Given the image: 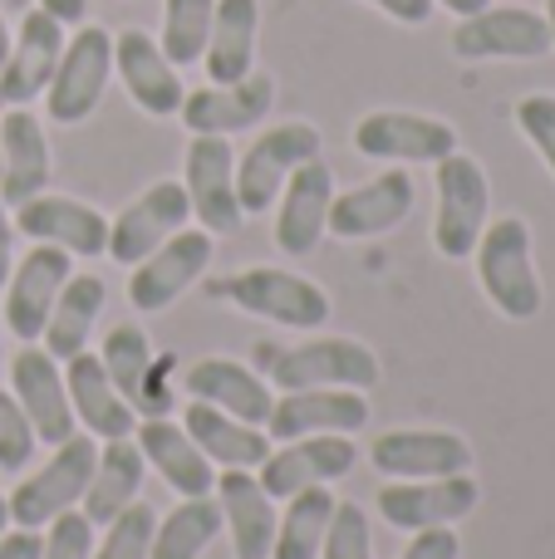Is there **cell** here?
<instances>
[{
  "instance_id": "49",
  "label": "cell",
  "mask_w": 555,
  "mask_h": 559,
  "mask_svg": "<svg viewBox=\"0 0 555 559\" xmlns=\"http://www.w3.org/2000/svg\"><path fill=\"white\" fill-rule=\"evenodd\" d=\"M10 59V29H5V15H0V69H5Z\"/></svg>"
},
{
  "instance_id": "17",
  "label": "cell",
  "mask_w": 555,
  "mask_h": 559,
  "mask_svg": "<svg viewBox=\"0 0 555 559\" xmlns=\"http://www.w3.org/2000/svg\"><path fill=\"white\" fill-rule=\"evenodd\" d=\"M413 202V177L403 167H389V173L369 177V182L350 187V192H334L330 202V236L340 241H369V236H389L393 226L409 222Z\"/></svg>"
},
{
  "instance_id": "7",
  "label": "cell",
  "mask_w": 555,
  "mask_h": 559,
  "mask_svg": "<svg viewBox=\"0 0 555 559\" xmlns=\"http://www.w3.org/2000/svg\"><path fill=\"white\" fill-rule=\"evenodd\" d=\"M226 299L246 314H261L281 329H320L330 324V295L315 280L281 271V265H251V271L226 280Z\"/></svg>"
},
{
  "instance_id": "2",
  "label": "cell",
  "mask_w": 555,
  "mask_h": 559,
  "mask_svg": "<svg viewBox=\"0 0 555 559\" xmlns=\"http://www.w3.org/2000/svg\"><path fill=\"white\" fill-rule=\"evenodd\" d=\"M94 462H98V442L88 432H74L69 442H59L55 452H49V462L10 491V501H5L10 525H20V531H45L55 515L74 511L88 491Z\"/></svg>"
},
{
  "instance_id": "16",
  "label": "cell",
  "mask_w": 555,
  "mask_h": 559,
  "mask_svg": "<svg viewBox=\"0 0 555 559\" xmlns=\"http://www.w3.org/2000/svg\"><path fill=\"white\" fill-rule=\"evenodd\" d=\"M74 275V255L59 251V246H35L25 261L10 271L5 280V329L20 344H39L49 324V309H55L59 289Z\"/></svg>"
},
{
  "instance_id": "34",
  "label": "cell",
  "mask_w": 555,
  "mask_h": 559,
  "mask_svg": "<svg viewBox=\"0 0 555 559\" xmlns=\"http://www.w3.org/2000/svg\"><path fill=\"white\" fill-rule=\"evenodd\" d=\"M108 305V285L98 275H69V285L59 289L55 309H49V324H45V354L49 358H74L88 348V334H94L98 314Z\"/></svg>"
},
{
  "instance_id": "11",
  "label": "cell",
  "mask_w": 555,
  "mask_h": 559,
  "mask_svg": "<svg viewBox=\"0 0 555 559\" xmlns=\"http://www.w3.org/2000/svg\"><path fill=\"white\" fill-rule=\"evenodd\" d=\"M182 187L192 216L202 222V231L232 236L241 226V202H236V147L232 138H202L197 133L187 143L182 163Z\"/></svg>"
},
{
  "instance_id": "31",
  "label": "cell",
  "mask_w": 555,
  "mask_h": 559,
  "mask_svg": "<svg viewBox=\"0 0 555 559\" xmlns=\"http://www.w3.org/2000/svg\"><path fill=\"white\" fill-rule=\"evenodd\" d=\"M182 427H187V437L202 447L206 462L226 466V472H256V466L271 456L265 427L241 423V417L222 413V407H212V403H187Z\"/></svg>"
},
{
  "instance_id": "23",
  "label": "cell",
  "mask_w": 555,
  "mask_h": 559,
  "mask_svg": "<svg viewBox=\"0 0 555 559\" xmlns=\"http://www.w3.org/2000/svg\"><path fill=\"white\" fill-rule=\"evenodd\" d=\"M98 358H104L108 378H114V388L123 393V403L133 407V413L167 417L173 393H167V388H157V378H167V364H173V358H153L143 329H138V324H114L104 334Z\"/></svg>"
},
{
  "instance_id": "50",
  "label": "cell",
  "mask_w": 555,
  "mask_h": 559,
  "mask_svg": "<svg viewBox=\"0 0 555 559\" xmlns=\"http://www.w3.org/2000/svg\"><path fill=\"white\" fill-rule=\"evenodd\" d=\"M546 25H551V49H555V0H546Z\"/></svg>"
},
{
  "instance_id": "13",
  "label": "cell",
  "mask_w": 555,
  "mask_h": 559,
  "mask_svg": "<svg viewBox=\"0 0 555 559\" xmlns=\"http://www.w3.org/2000/svg\"><path fill=\"white\" fill-rule=\"evenodd\" d=\"M354 462H359V447L350 437H295L281 452L271 447V456L256 466V481L271 501H291L310 486H330L340 476H350Z\"/></svg>"
},
{
  "instance_id": "39",
  "label": "cell",
  "mask_w": 555,
  "mask_h": 559,
  "mask_svg": "<svg viewBox=\"0 0 555 559\" xmlns=\"http://www.w3.org/2000/svg\"><path fill=\"white\" fill-rule=\"evenodd\" d=\"M320 559H374L369 515L359 511V501H334V515H330V531H324Z\"/></svg>"
},
{
  "instance_id": "32",
  "label": "cell",
  "mask_w": 555,
  "mask_h": 559,
  "mask_svg": "<svg viewBox=\"0 0 555 559\" xmlns=\"http://www.w3.org/2000/svg\"><path fill=\"white\" fill-rule=\"evenodd\" d=\"M256 35H261V0H216L212 35L202 49V69L212 84H236L256 69Z\"/></svg>"
},
{
  "instance_id": "30",
  "label": "cell",
  "mask_w": 555,
  "mask_h": 559,
  "mask_svg": "<svg viewBox=\"0 0 555 559\" xmlns=\"http://www.w3.org/2000/svg\"><path fill=\"white\" fill-rule=\"evenodd\" d=\"M216 506H222V525L232 531L236 559H271L275 545V501L261 491L256 472H222L216 476Z\"/></svg>"
},
{
  "instance_id": "4",
  "label": "cell",
  "mask_w": 555,
  "mask_h": 559,
  "mask_svg": "<svg viewBox=\"0 0 555 559\" xmlns=\"http://www.w3.org/2000/svg\"><path fill=\"white\" fill-rule=\"evenodd\" d=\"M379 373L383 368L374 358V348L340 334L305 338V344L281 348L271 358V383L281 393H305V388H359V393H369L379 383Z\"/></svg>"
},
{
  "instance_id": "42",
  "label": "cell",
  "mask_w": 555,
  "mask_h": 559,
  "mask_svg": "<svg viewBox=\"0 0 555 559\" xmlns=\"http://www.w3.org/2000/svg\"><path fill=\"white\" fill-rule=\"evenodd\" d=\"M517 128L527 133V143L541 153V163L555 177V94H527L517 104Z\"/></svg>"
},
{
  "instance_id": "44",
  "label": "cell",
  "mask_w": 555,
  "mask_h": 559,
  "mask_svg": "<svg viewBox=\"0 0 555 559\" xmlns=\"http://www.w3.org/2000/svg\"><path fill=\"white\" fill-rule=\"evenodd\" d=\"M45 555V535L39 531H5L0 535V559H39Z\"/></svg>"
},
{
  "instance_id": "26",
  "label": "cell",
  "mask_w": 555,
  "mask_h": 559,
  "mask_svg": "<svg viewBox=\"0 0 555 559\" xmlns=\"http://www.w3.org/2000/svg\"><path fill=\"white\" fill-rule=\"evenodd\" d=\"M55 173V153H49L45 123L29 108H10L0 118V202L20 206L39 197Z\"/></svg>"
},
{
  "instance_id": "20",
  "label": "cell",
  "mask_w": 555,
  "mask_h": 559,
  "mask_svg": "<svg viewBox=\"0 0 555 559\" xmlns=\"http://www.w3.org/2000/svg\"><path fill=\"white\" fill-rule=\"evenodd\" d=\"M15 231L29 236L35 246H59L69 255H94L108 251V216L88 202H74V197H55V192H39L29 202L15 206Z\"/></svg>"
},
{
  "instance_id": "25",
  "label": "cell",
  "mask_w": 555,
  "mask_h": 559,
  "mask_svg": "<svg viewBox=\"0 0 555 559\" xmlns=\"http://www.w3.org/2000/svg\"><path fill=\"white\" fill-rule=\"evenodd\" d=\"M64 55V25L45 10H29L20 20V35L10 39V59L0 69V104L25 108L29 98H39L55 79V64Z\"/></svg>"
},
{
  "instance_id": "18",
  "label": "cell",
  "mask_w": 555,
  "mask_h": 559,
  "mask_svg": "<svg viewBox=\"0 0 555 559\" xmlns=\"http://www.w3.org/2000/svg\"><path fill=\"white\" fill-rule=\"evenodd\" d=\"M10 393H15V403L25 407V417H29L39 442L59 447L79 432L74 403H69L64 373H59V358H49L39 344H25L15 358H10Z\"/></svg>"
},
{
  "instance_id": "41",
  "label": "cell",
  "mask_w": 555,
  "mask_h": 559,
  "mask_svg": "<svg viewBox=\"0 0 555 559\" xmlns=\"http://www.w3.org/2000/svg\"><path fill=\"white\" fill-rule=\"evenodd\" d=\"M98 525L84 511H64L45 525V555L39 559H94Z\"/></svg>"
},
{
  "instance_id": "15",
  "label": "cell",
  "mask_w": 555,
  "mask_h": 559,
  "mask_svg": "<svg viewBox=\"0 0 555 559\" xmlns=\"http://www.w3.org/2000/svg\"><path fill=\"white\" fill-rule=\"evenodd\" d=\"M369 423V403L359 388H305V393H281L265 417L271 442H295V437H354Z\"/></svg>"
},
{
  "instance_id": "8",
  "label": "cell",
  "mask_w": 555,
  "mask_h": 559,
  "mask_svg": "<svg viewBox=\"0 0 555 559\" xmlns=\"http://www.w3.org/2000/svg\"><path fill=\"white\" fill-rule=\"evenodd\" d=\"M354 153L374 163H442L458 153V128L409 108H379L354 123Z\"/></svg>"
},
{
  "instance_id": "27",
  "label": "cell",
  "mask_w": 555,
  "mask_h": 559,
  "mask_svg": "<svg viewBox=\"0 0 555 559\" xmlns=\"http://www.w3.org/2000/svg\"><path fill=\"white\" fill-rule=\"evenodd\" d=\"M64 388H69V403H74V423L84 427L94 442L133 437L138 417H133V407L123 403V393L114 388V378H108L98 354L84 348V354L64 358Z\"/></svg>"
},
{
  "instance_id": "29",
  "label": "cell",
  "mask_w": 555,
  "mask_h": 559,
  "mask_svg": "<svg viewBox=\"0 0 555 559\" xmlns=\"http://www.w3.org/2000/svg\"><path fill=\"white\" fill-rule=\"evenodd\" d=\"M182 383L197 403H212V407H222V413L241 417V423H251V427H265V417H271V407H275L271 383H265L256 368L236 364V358H222V354L197 358V364L182 373Z\"/></svg>"
},
{
  "instance_id": "33",
  "label": "cell",
  "mask_w": 555,
  "mask_h": 559,
  "mask_svg": "<svg viewBox=\"0 0 555 559\" xmlns=\"http://www.w3.org/2000/svg\"><path fill=\"white\" fill-rule=\"evenodd\" d=\"M143 452H138L133 437H118V442H98V462L94 476H88V491H84V515L94 525H108L114 515H123L128 506L138 501L143 491Z\"/></svg>"
},
{
  "instance_id": "43",
  "label": "cell",
  "mask_w": 555,
  "mask_h": 559,
  "mask_svg": "<svg viewBox=\"0 0 555 559\" xmlns=\"http://www.w3.org/2000/svg\"><path fill=\"white\" fill-rule=\"evenodd\" d=\"M462 555V540L452 525H438V531H418L409 540V550H403L399 559H458Z\"/></svg>"
},
{
  "instance_id": "36",
  "label": "cell",
  "mask_w": 555,
  "mask_h": 559,
  "mask_svg": "<svg viewBox=\"0 0 555 559\" xmlns=\"http://www.w3.org/2000/svg\"><path fill=\"white\" fill-rule=\"evenodd\" d=\"M330 515H334L330 486H310V491L291 496V501H285V515L275 521L271 559H320L324 531H330Z\"/></svg>"
},
{
  "instance_id": "38",
  "label": "cell",
  "mask_w": 555,
  "mask_h": 559,
  "mask_svg": "<svg viewBox=\"0 0 555 559\" xmlns=\"http://www.w3.org/2000/svg\"><path fill=\"white\" fill-rule=\"evenodd\" d=\"M153 531H157V511L133 501L123 515H114V521L104 525V540L94 545V559H147Z\"/></svg>"
},
{
  "instance_id": "24",
  "label": "cell",
  "mask_w": 555,
  "mask_h": 559,
  "mask_svg": "<svg viewBox=\"0 0 555 559\" xmlns=\"http://www.w3.org/2000/svg\"><path fill=\"white\" fill-rule=\"evenodd\" d=\"M114 69L118 79H123L128 98H133L143 114L153 118H173L182 114V79H177V64L163 55V45H157L153 35H143V29H123V35H114Z\"/></svg>"
},
{
  "instance_id": "28",
  "label": "cell",
  "mask_w": 555,
  "mask_h": 559,
  "mask_svg": "<svg viewBox=\"0 0 555 559\" xmlns=\"http://www.w3.org/2000/svg\"><path fill=\"white\" fill-rule=\"evenodd\" d=\"M133 442L143 452V462L153 472H163V481L173 486L182 501H197V496H212L216 491V472L212 462L202 456V447L187 437L182 423L173 417H143V427H133Z\"/></svg>"
},
{
  "instance_id": "3",
  "label": "cell",
  "mask_w": 555,
  "mask_h": 559,
  "mask_svg": "<svg viewBox=\"0 0 555 559\" xmlns=\"http://www.w3.org/2000/svg\"><path fill=\"white\" fill-rule=\"evenodd\" d=\"M438 167V216H433V246L448 261H472L482 231L492 222V187L477 157L448 153Z\"/></svg>"
},
{
  "instance_id": "22",
  "label": "cell",
  "mask_w": 555,
  "mask_h": 559,
  "mask_svg": "<svg viewBox=\"0 0 555 559\" xmlns=\"http://www.w3.org/2000/svg\"><path fill=\"white\" fill-rule=\"evenodd\" d=\"M275 104V84L271 74H246L236 79V84H212V88H192V94L182 98V123L187 133H202V138H232L241 133V128H256L265 123V114H271Z\"/></svg>"
},
{
  "instance_id": "40",
  "label": "cell",
  "mask_w": 555,
  "mask_h": 559,
  "mask_svg": "<svg viewBox=\"0 0 555 559\" xmlns=\"http://www.w3.org/2000/svg\"><path fill=\"white\" fill-rule=\"evenodd\" d=\"M35 447H39V437L29 427L25 407L15 403V393L0 388V472H25Z\"/></svg>"
},
{
  "instance_id": "9",
  "label": "cell",
  "mask_w": 555,
  "mask_h": 559,
  "mask_svg": "<svg viewBox=\"0 0 555 559\" xmlns=\"http://www.w3.org/2000/svg\"><path fill=\"white\" fill-rule=\"evenodd\" d=\"M216 246H212V231H177L167 236L163 246H157L147 261L133 265V280H128V299H133L138 314H163L167 305H177V299L187 295V289L202 280V271L212 265Z\"/></svg>"
},
{
  "instance_id": "37",
  "label": "cell",
  "mask_w": 555,
  "mask_h": 559,
  "mask_svg": "<svg viewBox=\"0 0 555 559\" xmlns=\"http://www.w3.org/2000/svg\"><path fill=\"white\" fill-rule=\"evenodd\" d=\"M216 0H163V55L173 64H202L206 35H212Z\"/></svg>"
},
{
  "instance_id": "14",
  "label": "cell",
  "mask_w": 555,
  "mask_h": 559,
  "mask_svg": "<svg viewBox=\"0 0 555 559\" xmlns=\"http://www.w3.org/2000/svg\"><path fill=\"white\" fill-rule=\"evenodd\" d=\"M482 491L472 472L458 476H433V481H393L379 491V515L393 531H438V525H458L477 511Z\"/></svg>"
},
{
  "instance_id": "19",
  "label": "cell",
  "mask_w": 555,
  "mask_h": 559,
  "mask_svg": "<svg viewBox=\"0 0 555 559\" xmlns=\"http://www.w3.org/2000/svg\"><path fill=\"white\" fill-rule=\"evenodd\" d=\"M452 49L462 59H541V55H551V25L536 10L487 5L477 15L458 20Z\"/></svg>"
},
{
  "instance_id": "51",
  "label": "cell",
  "mask_w": 555,
  "mask_h": 559,
  "mask_svg": "<svg viewBox=\"0 0 555 559\" xmlns=\"http://www.w3.org/2000/svg\"><path fill=\"white\" fill-rule=\"evenodd\" d=\"M10 531V506H5V496H0V535Z\"/></svg>"
},
{
  "instance_id": "46",
  "label": "cell",
  "mask_w": 555,
  "mask_h": 559,
  "mask_svg": "<svg viewBox=\"0 0 555 559\" xmlns=\"http://www.w3.org/2000/svg\"><path fill=\"white\" fill-rule=\"evenodd\" d=\"M10 271H15V222L5 216V202H0V289H5Z\"/></svg>"
},
{
  "instance_id": "1",
  "label": "cell",
  "mask_w": 555,
  "mask_h": 559,
  "mask_svg": "<svg viewBox=\"0 0 555 559\" xmlns=\"http://www.w3.org/2000/svg\"><path fill=\"white\" fill-rule=\"evenodd\" d=\"M472 261H477L482 295L492 299L497 314L517 319V324L541 314L546 289H541L536 255H531V226L521 222V216H497V222H487Z\"/></svg>"
},
{
  "instance_id": "52",
  "label": "cell",
  "mask_w": 555,
  "mask_h": 559,
  "mask_svg": "<svg viewBox=\"0 0 555 559\" xmlns=\"http://www.w3.org/2000/svg\"><path fill=\"white\" fill-rule=\"evenodd\" d=\"M0 368H5V344H0Z\"/></svg>"
},
{
  "instance_id": "21",
  "label": "cell",
  "mask_w": 555,
  "mask_h": 559,
  "mask_svg": "<svg viewBox=\"0 0 555 559\" xmlns=\"http://www.w3.org/2000/svg\"><path fill=\"white\" fill-rule=\"evenodd\" d=\"M330 202H334V173L324 157H310L291 173V182L275 197V246L285 255H310L320 236L330 231Z\"/></svg>"
},
{
  "instance_id": "48",
  "label": "cell",
  "mask_w": 555,
  "mask_h": 559,
  "mask_svg": "<svg viewBox=\"0 0 555 559\" xmlns=\"http://www.w3.org/2000/svg\"><path fill=\"white\" fill-rule=\"evenodd\" d=\"M433 5H442V10H452L458 20H468V15H477V10H487L492 0H433Z\"/></svg>"
},
{
  "instance_id": "12",
  "label": "cell",
  "mask_w": 555,
  "mask_h": 559,
  "mask_svg": "<svg viewBox=\"0 0 555 559\" xmlns=\"http://www.w3.org/2000/svg\"><path fill=\"white\" fill-rule=\"evenodd\" d=\"M192 216V202H187L182 182H153L138 202H128L123 212L108 222V261L114 265H138L167 241L177 236Z\"/></svg>"
},
{
  "instance_id": "5",
  "label": "cell",
  "mask_w": 555,
  "mask_h": 559,
  "mask_svg": "<svg viewBox=\"0 0 555 559\" xmlns=\"http://www.w3.org/2000/svg\"><path fill=\"white\" fill-rule=\"evenodd\" d=\"M310 157H320V128L300 123V118L256 133V143L236 163V202H241V216L271 212L281 187L291 182V173L300 163H310Z\"/></svg>"
},
{
  "instance_id": "6",
  "label": "cell",
  "mask_w": 555,
  "mask_h": 559,
  "mask_svg": "<svg viewBox=\"0 0 555 559\" xmlns=\"http://www.w3.org/2000/svg\"><path fill=\"white\" fill-rule=\"evenodd\" d=\"M108 74H114V35L104 25H79L74 39H64V55L45 88V114L55 123H84L104 98Z\"/></svg>"
},
{
  "instance_id": "45",
  "label": "cell",
  "mask_w": 555,
  "mask_h": 559,
  "mask_svg": "<svg viewBox=\"0 0 555 559\" xmlns=\"http://www.w3.org/2000/svg\"><path fill=\"white\" fill-rule=\"evenodd\" d=\"M369 5H379L399 25H428V15H433V0H369Z\"/></svg>"
},
{
  "instance_id": "47",
  "label": "cell",
  "mask_w": 555,
  "mask_h": 559,
  "mask_svg": "<svg viewBox=\"0 0 555 559\" xmlns=\"http://www.w3.org/2000/svg\"><path fill=\"white\" fill-rule=\"evenodd\" d=\"M39 10H45V15H55L59 25H84L88 0H39Z\"/></svg>"
},
{
  "instance_id": "35",
  "label": "cell",
  "mask_w": 555,
  "mask_h": 559,
  "mask_svg": "<svg viewBox=\"0 0 555 559\" xmlns=\"http://www.w3.org/2000/svg\"><path fill=\"white\" fill-rule=\"evenodd\" d=\"M216 535H222V506L216 496H197L157 521L147 559H202Z\"/></svg>"
},
{
  "instance_id": "10",
  "label": "cell",
  "mask_w": 555,
  "mask_h": 559,
  "mask_svg": "<svg viewBox=\"0 0 555 559\" xmlns=\"http://www.w3.org/2000/svg\"><path fill=\"white\" fill-rule=\"evenodd\" d=\"M369 462L393 481H433V476L472 472V442L448 427H393L374 437Z\"/></svg>"
}]
</instances>
